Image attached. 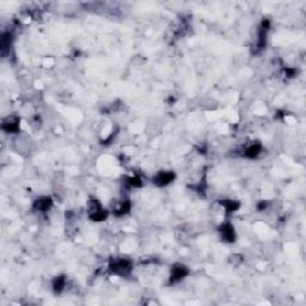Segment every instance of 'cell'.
<instances>
[{
    "label": "cell",
    "instance_id": "obj_8",
    "mask_svg": "<svg viewBox=\"0 0 306 306\" xmlns=\"http://www.w3.org/2000/svg\"><path fill=\"white\" fill-rule=\"evenodd\" d=\"M263 152V145L261 141L255 140L247 144L242 149L241 155L242 157L245 159H250V161H254V159H257L261 153Z\"/></svg>",
    "mask_w": 306,
    "mask_h": 306
},
{
    "label": "cell",
    "instance_id": "obj_14",
    "mask_svg": "<svg viewBox=\"0 0 306 306\" xmlns=\"http://www.w3.org/2000/svg\"><path fill=\"white\" fill-rule=\"evenodd\" d=\"M285 74H286L287 78H290V79H292V78L297 77L298 71L295 70L294 67H286V69H285Z\"/></svg>",
    "mask_w": 306,
    "mask_h": 306
},
{
    "label": "cell",
    "instance_id": "obj_2",
    "mask_svg": "<svg viewBox=\"0 0 306 306\" xmlns=\"http://www.w3.org/2000/svg\"><path fill=\"white\" fill-rule=\"evenodd\" d=\"M110 209L106 208L99 199L91 196L86 204L88 219L94 223H103L110 216Z\"/></svg>",
    "mask_w": 306,
    "mask_h": 306
},
{
    "label": "cell",
    "instance_id": "obj_4",
    "mask_svg": "<svg viewBox=\"0 0 306 306\" xmlns=\"http://www.w3.org/2000/svg\"><path fill=\"white\" fill-rule=\"evenodd\" d=\"M191 274V270L187 265H184L182 262H176L173 263L170 268V274H169V283L170 285H176L182 282L184 279H187Z\"/></svg>",
    "mask_w": 306,
    "mask_h": 306
},
{
    "label": "cell",
    "instance_id": "obj_12",
    "mask_svg": "<svg viewBox=\"0 0 306 306\" xmlns=\"http://www.w3.org/2000/svg\"><path fill=\"white\" fill-rule=\"evenodd\" d=\"M124 184L128 188H134V189H140V188L144 187V181L140 176L138 175H132L128 176L124 179Z\"/></svg>",
    "mask_w": 306,
    "mask_h": 306
},
{
    "label": "cell",
    "instance_id": "obj_9",
    "mask_svg": "<svg viewBox=\"0 0 306 306\" xmlns=\"http://www.w3.org/2000/svg\"><path fill=\"white\" fill-rule=\"evenodd\" d=\"M216 204L219 205L220 208L224 209V212H225L226 216H230L236 213L237 211H239L241 208V201L239 200H236V199H219L218 201H216Z\"/></svg>",
    "mask_w": 306,
    "mask_h": 306
},
{
    "label": "cell",
    "instance_id": "obj_5",
    "mask_svg": "<svg viewBox=\"0 0 306 306\" xmlns=\"http://www.w3.org/2000/svg\"><path fill=\"white\" fill-rule=\"evenodd\" d=\"M2 130L6 134H19L20 132V116L16 114H9L2 120Z\"/></svg>",
    "mask_w": 306,
    "mask_h": 306
},
{
    "label": "cell",
    "instance_id": "obj_6",
    "mask_svg": "<svg viewBox=\"0 0 306 306\" xmlns=\"http://www.w3.org/2000/svg\"><path fill=\"white\" fill-rule=\"evenodd\" d=\"M33 211L40 213V214H47L48 212L52 211V208L54 207V200L49 195H41L35 199L33 201Z\"/></svg>",
    "mask_w": 306,
    "mask_h": 306
},
{
    "label": "cell",
    "instance_id": "obj_13",
    "mask_svg": "<svg viewBox=\"0 0 306 306\" xmlns=\"http://www.w3.org/2000/svg\"><path fill=\"white\" fill-rule=\"evenodd\" d=\"M243 262H244V256L239 254V252H234V254H231L229 256L230 266L234 267V268H237V267L243 265Z\"/></svg>",
    "mask_w": 306,
    "mask_h": 306
},
{
    "label": "cell",
    "instance_id": "obj_1",
    "mask_svg": "<svg viewBox=\"0 0 306 306\" xmlns=\"http://www.w3.org/2000/svg\"><path fill=\"white\" fill-rule=\"evenodd\" d=\"M134 269V263L124 256H113L108 261V270L113 275L119 277L129 276Z\"/></svg>",
    "mask_w": 306,
    "mask_h": 306
},
{
    "label": "cell",
    "instance_id": "obj_10",
    "mask_svg": "<svg viewBox=\"0 0 306 306\" xmlns=\"http://www.w3.org/2000/svg\"><path fill=\"white\" fill-rule=\"evenodd\" d=\"M132 207H133V206H132V201L129 199L123 198L122 200L117 202L115 207L110 209V212H112L113 215L116 216V218H122V216L129 214L132 211Z\"/></svg>",
    "mask_w": 306,
    "mask_h": 306
},
{
    "label": "cell",
    "instance_id": "obj_7",
    "mask_svg": "<svg viewBox=\"0 0 306 306\" xmlns=\"http://www.w3.org/2000/svg\"><path fill=\"white\" fill-rule=\"evenodd\" d=\"M176 180V172L172 170H161L152 177V183L159 188L168 187Z\"/></svg>",
    "mask_w": 306,
    "mask_h": 306
},
{
    "label": "cell",
    "instance_id": "obj_11",
    "mask_svg": "<svg viewBox=\"0 0 306 306\" xmlns=\"http://www.w3.org/2000/svg\"><path fill=\"white\" fill-rule=\"evenodd\" d=\"M67 285V276L63 275H56L52 279V291L54 292V294H61L65 292Z\"/></svg>",
    "mask_w": 306,
    "mask_h": 306
},
{
    "label": "cell",
    "instance_id": "obj_3",
    "mask_svg": "<svg viewBox=\"0 0 306 306\" xmlns=\"http://www.w3.org/2000/svg\"><path fill=\"white\" fill-rule=\"evenodd\" d=\"M216 231H218L219 238L223 243L233 244L237 242L238 234H237L236 227H234V225L230 222V220H224L223 223H220V225L218 226Z\"/></svg>",
    "mask_w": 306,
    "mask_h": 306
}]
</instances>
